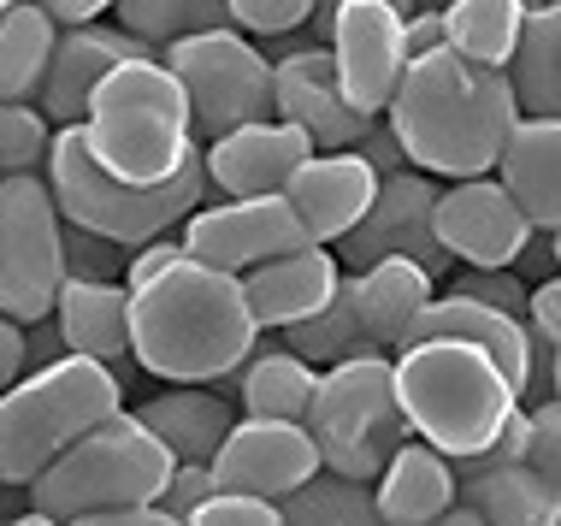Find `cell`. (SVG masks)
Instances as JSON below:
<instances>
[{"mask_svg": "<svg viewBox=\"0 0 561 526\" xmlns=\"http://www.w3.org/2000/svg\"><path fill=\"white\" fill-rule=\"evenodd\" d=\"M261 338L249 284L195 254L130 290V361L165 385H225Z\"/></svg>", "mask_w": 561, "mask_h": 526, "instance_id": "cell-1", "label": "cell"}, {"mask_svg": "<svg viewBox=\"0 0 561 526\" xmlns=\"http://www.w3.org/2000/svg\"><path fill=\"white\" fill-rule=\"evenodd\" d=\"M385 118L408 167L461 184V178H491L503 167V148L520 125V101H514L508 71L437 48L426 59H408Z\"/></svg>", "mask_w": 561, "mask_h": 526, "instance_id": "cell-2", "label": "cell"}, {"mask_svg": "<svg viewBox=\"0 0 561 526\" xmlns=\"http://www.w3.org/2000/svg\"><path fill=\"white\" fill-rule=\"evenodd\" d=\"M397 397H402L414 438L444 449L455 468L479 461L514 426V414L526 409L520 385L491 355L473 350V343H449V338L408 343L397 355Z\"/></svg>", "mask_w": 561, "mask_h": 526, "instance_id": "cell-3", "label": "cell"}, {"mask_svg": "<svg viewBox=\"0 0 561 526\" xmlns=\"http://www.w3.org/2000/svg\"><path fill=\"white\" fill-rule=\"evenodd\" d=\"M89 148L125 184H165L202 148L190 89L165 59H125L89 101Z\"/></svg>", "mask_w": 561, "mask_h": 526, "instance_id": "cell-4", "label": "cell"}, {"mask_svg": "<svg viewBox=\"0 0 561 526\" xmlns=\"http://www.w3.org/2000/svg\"><path fill=\"white\" fill-rule=\"evenodd\" d=\"M113 414H125V385L107 361L66 355L24 373L12 390H0V479L30 491L71 444H83Z\"/></svg>", "mask_w": 561, "mask_h": 526, "instance_id": "cell-5", "label": "cell"}, {"mask_svg": "<svg viewBox=\"0 0 561 526\" xmlns=\"http://www.w3.org/2000/svg\"><path fill=\"white\" fill-rule=\"evenodd\" d=\"M48 184H54V202H59V214H66V225L101 231V237H113V243H125V249H142V243H154V237L184 231V219L202 214L207 195H214L202 148H195L190 167L178 178H165V184H125V178H113L95 160L83 125H66L54 137Z\"/></svg>", "mask_w": 561, "mask_h": 526, "instance_id": "cell-6", "label": "cell"}, {"mask_svg": "<svg viewBox=\"0 0 561 526\" xmlns=\"http://www.w3.org/2000/svg\"><path fill=\"white\" fill-rule=\"evenodd\" d=\"M178 461L154 432L136 420V409L113 414L107 426H95L83 444H71L48 473L30 485V508L54 521H89L113 515V508H148L165 498Z\"/></svg>", "mask_w": 561, "mask_h": 526, "instance_id": "cell-7", "label": "cell"}, {"mask_svg": "<svg viewBox=\"0 0 561 526\" xmlns=\"http://www.w3.org/2000/svg\"><path fill=\"white\" fill-rule=\"evenodd\" d=\"M308 432L325 456V473L378 485L390 456L414 438L402 397H397V355H360V361H343V367L320 373Z\"/></svg>", "mask_w": 561, "mask_h": 526, "instance_id": "cell-8", "label": "cell"}, {"mask_svg": "<svg viewBox=\"0 0 561 526\" xmlns=\"http://www.w3.org/2000/svg\"><path fill=\"white\" fill-rule=\"evenodd\" d=\"M66 290V214L48 172L0 178V313L36 325L54 320Z\"/></svg>", "mask_w": 561, "mask_h": 526, "instance_id": "cell-9", "label": "cell"}, {"mask_svg": "<svg viewBox=\"0 0 561 526\" xmlns=\"http://www.w3.org/2000/svg\"><path fill=\"white\" fill-rule=\"evenodd\" d=\"M165 66L178 71V83L190 89V107H195V137L219 142L242 125H261L272 113V66L254 48L242 30H214V36H178L165 48Z\"/></svg>", "mask_w": 561, "mask_h": 526, "instance_id": "cell-10", "label": "cell"}, {"mask_svg": "<svg viewBox=\"0 0 561 526\" xmlns=\"http://www.w3.org/2000/svg\"><path fill=\"white\" fill-rule=\"evenodd\" d=\"M437 195L444 190L432 184V172L408 167L397 178H385L373 214L337 243V261L348 273H367L378 261H414V266H426L432 278H444L455 261H449L444 237H437Z\"/></svg>", "mask_w": 561, "mask_h": 526, "instance_id": "cell-11", "label": "cell"}, {"mask_svg": "<svg viewBox=\"0 0 561 526\" xmlns=\"http://www.w3.org/2000/svg\"><path fill=\"white\" fill-rule=\"evenodd\" d=\"M184 249L195 261L219 266V273L249 278L254 266L284 261V254L308 249V225L296 219L290 195H237V202H207L202 214L184 219Z\"/></svg>", "mask_w": 561, "mask_h": 526, "instance_id": "cell-12", "label": "cell"}, {"mask_svg": "<svg viewBox=\"0 0 561 526\" xmlns=\"http://www.w3.org/2000/svg\"><path fill=\"white\" fill-rule=\"evenodd\" d=\"M219 491L225 498H261V503H284L296 498L308 479L325 473V456L313 444L308 420H254L242 414L231 426V438L214 456Z\"/></svg>", "mask_w": 561, "mask_h": 526, "instance_id": "cell-13", "label": "cell"}, {"mask_svg": "<svg viewBox=\"0 0 561 526\" xmlns=\"http://www.w3.org/2000/svg\"><path fill=\"white\" fill-rule=\"evenodd\" d=\"M331 59H337V83L348 107L385 118L408 71V12L390 0H343L337 24H331Z\"/></svg>", "mask_w": 561, "mask_h": 526, "instance_id": "cell-14", "label": "cell"}, {"mask_svg": "<svg viewBox=\"0 0 561 526\" xmlns=\"http://www.w3.org/2000/svg\"><path fill=\"white\" fill-rule=\"evenodd\" d=\"M437 237L455 266H520V254L538 243V225L508 195L503 178H461L437 195Z\"/></svg>", "mask_w": 561, "mask_h": 526, "instance_id": "cell-15", "label": "cell"}, {"mask_svg": "<svg viewBox=\"0 0 561 526\" xmlns=\"http://www.w3.org/2000/svg\"><path fill=\"white\" fill-rule=\"evenodd\" d=\"M272 113H278L284 125L308 130L320 155L360 148V137L373 130L367 113L348 107L331 48H296V54H284L278 66H272Z\"/></svg>", "mask_w": 561, "mask_h": 526, "instance_id": "cell-16", "label": "cell"}, {"mask_svg": "<svg viewBox=\"0 0 561 526\" xmlns=\"http://www.w3.org/2000/svg\"><path fill=\"white\" fill-rule=\"evenodd\" d=\"M125 59H165L160 48L136 42L130 30L118 24H83V30H59V48H54V66H48V83H42L36 107L54 118L59 130L66 125H83L89 118V101L95 89L113 78Z\"/></svg>", "mask_w": 561, "mask_h": 526, "instance_id": "cell-17", "label": "cell"}, {"mask_svg": "<svg viewBox=\"0 0 561 526\" xmlns=\"http://www.w3.org/2000/svg\"><path fill=\"white\" fill-rule=\"evenodd\" d=\"M207 184H214L225 202L237 195H284L290 178L308 167L320 148H313L308 130L284 125V118H261V125H242L231 137L207 142Z\"/></svg>", "mask_w": 561, "mask_h": 526, "instance_id": "cell-18", "label": "cell"}, {"mask_svg": "<svg viewBox=\"0 0 561 526\" xmlns=\"http://www.w3.org/2000/svg\"><path fill=\"white\" fill-rule=\"evenodd\" d=\"M378 184H385V178L367 167V155H360V148H343V155H313L308 167L290 178L284 195H290L296 219L308 225L313 243H343V237L373 214Z\"/></svg>", "mask_w": 561, "mask_h": 526, "instance_id": "cell-19", "label": "cell"}, {"mask_svg": "<svg viewBox=\"0 0 561 526\" xmlns=\"http://www.w3.org/2000/svg\"><path fill=\"white\" fill-rule=\"evenodd\" d=\"M242 284H249V308H254V320H261V332H290V325L313 320V313H325L337 302L343 261H337V249L308 243V249L284 254V261L254 266Z\"/></svg>", "mask_w": 561, "mask_h": 526, "instance_id": "cell-20", "label": "cell"}, {"mask_svg": "<svg viewBox=\"0 0 561 526\" xmlns=\"http://www.w3.org/2000/svg\"><path fill=\"white\" fill-rule=\"evenodd\" d=\"M343 290H348V302H355L360 325H367V338L385 355H402L408 343H414L420 313L437 302V278L414 261H378L367 273H348Z\"/></svg>", "mask_w": 561, "mask_h": 526, "instance_id": "cell-21", "label": "cell"}, {"mask_svg": "<svg viewBox=\"0 0 561 526\" xmlns=\"http://www.w3.org/2000/svg\"><path fill=\"white\" fill-rule=\"evenodd\" d=\"M373 491L378 508H385V526H437L461 508V468L426 438H408Z\"/></svg>", "mask_w": 561, "mask_h": 526, "instance_id": "cell-22", "label": "cell"}, {"mask_svg": "<svg viewBox=\"0 0 561 526\" xmlns=\"http://www.w3.org/2000/svg\"><path fill=\"white\" fill-rule=\"evenodd\" d=\"M437 338L484 350L526 397V379H533V325L526 320L496 313L484 302H467V296H455V290H437V302L420 313V325H414V343H437Z\"/></svg>", "mask_w": 561, "mask_h": 526, "instance_id": "cell-23", "label": "cell"}, {"mask_svg": "<svg viewBox=\"0 0 561 526\" xmlns=\"http://www.w3.org/2000/svg\"><path fill=\"white\" fill-rule=\"evenodd\" d=\"M154 438L172 449V461H202V468H214V456L225 449L237 426V402L225 397V390H207V385H178V390H160V397H148L142 409H136Z\"/></svg>", "mask_w": 561, "mask_h": 526, "instance_id": "cell-24", "label": "cell"}, {"mask_svg": "<svg viewBox=\"0 0 561 526\" xmlns=\"http://www.w3.org/2000/svg\"><path fill=\"white\" fill-rule=\"evenodd\" d=\"M225 397H237L242 414H254V420H308L313 397H320V367L301 361L296 350H284L278 332H272L225 379Z\"/></svg>", "mask_w": 561, "mask_h": 526, "instance_id": "cell-25", "label": "cell"}, {"mask_svg": "<svg viewBox=\"0 0 561 526\" xmlns=\"http://www.w3.org/2000/svg\"><path fill=\"white\" fill-rule=\"evenodd\" d=\"M496 178L543 237H561V118H520Z\"/></svg>", "mask_w": 561, "mask_h": 526, "instance_id": "cell-26", "label": "cell"}, {"mask_svg": "<svg viewBox=\"0 0 561 526\" xmlns=\"http://www.w3.org/2000/svg\"><path fill=\"white\" fill-rule=\"evenodd\" d=\"M54 320H59V332H66V350L71 355L107 361L113 373L130 361V284H83V278H66Z\"/></svg>", "mask_w": 561, "mask_h": 526, "instance_id": "cell-27", "label": "cell"}, {"mask_svg": "<svg viewBox=\"0 0 561 526\" xmlns=\"http://www.w3.org/2000/svg\"><path fill=\"white\" fill-rule=\"evenodd\" d=\"M59 48V24L42 0H24L0 19V101H36Z\"/></svg>", "mask_w": 561, "mask_h": 526, "instance_id": "cell-28", "label": "cell"}, {"mask_svg": "<svg viewBox=\"0 0 561 526\" xmlns=\"http://www.w3.org/2000/svg\"><path fill=\"white\" fill-rule=\"evenodd\" d=\"M449 48L473 66L508 71L514 54H520V36L533 24V7L526 0H449Z\"/></svg>", "mask_w": 561, "mask_h": 526, "instance_id": "cell-29", "label": "cell"}, {"mask_svg": "<svg viewBox=\"0 0 561 526\" xmlns=\"http://www.w3.org/2000/svg\"><path fill=\"white\" fill-rule=\"evenodd\" d=\"M461 508H473L484 526H561V503L543 479L526 468H491L461 479Z\"/></svg>", "mask_w": 561, "mask_h": 526, "instance_id": "cell-30", "label": "cell"}, {"mask_svg": "<svg viewBox=\"0 0 561 526\" xmlns=\"http://www.w3.org/2000/svg\"><path fill=\"white\" fill-rule=\"evenodd\" d=\"M508 83L520 101V118H561V0L533 12L520 54L508 66Z\"/></svg>", "mask_w": 561, "mask_h": 526, "instance_id": "cell-31", "label": "cell"}, {"mask_svg": "<svg viewBox=\"0 0 561 526\" xmlns=\"http://www.w3.org/2000/svg\"><path fill=\"white\" fill-rule=\"evenodd\" d=\"M284 526H385V508H378V491L367 479H343V473H320L284 498Z\"/></svg>", "mask_w": 561, "mask_h": 526, "instance_id": "cell-32", "label": "cell"}, {"mask_svg": "<svg viewBox=\"0 0 561 526\" xmlns=\"http://www.w3.org/2000/svg\"><path fill=\"white\" fill-rule=\"evenodd\" d=\"M284 350H296L301 361H313L320 373L343 367V361H360V355H385L378 343L367 338V325H360L355 302H348V290H337V302H331L325 313H313V320L290 325V332H278Z\"/></svg>", "mask_w": 561, "mask_h": 526, "instance_id": "cell-33", "label": "cell"}, {"mask_svg": "<svg viewBox=\"0 0 561 526\" xmlns=\"http://www.w3.org/2000/svg\"><path fill=\"white\" fill-rule=\"evenodd\" d=\"M54 137H59L54 118L36 101H0V178L48 172Z\"/></svg>", "mask_w": 561, "mask_h": 526, "instance_id": "cell-34", "label": "cell"}, {"mask_svg": "<svg viewBox=\"0 0 561 526\" xmlns=\"http://www.w3.org/2000/svg\"><path fill=\"white\" fill-rule=\"evenodd\" d=\"M449 290H455V296H467V302H484V308L514 313V320L533 325V284L514 273V266H461Z\"/></svg>", "mask_w": 561, "mask_h": 526, "instance_id": "cell-35", "label": "cell"}, {"mask_svg": "<svg viewBox=\"0 0 561 526\" xmlns=\"http://www.w3.org/2000/svg\"><path fill=\"white\" fill-rule=\"evenodd\" d=\"M125 266H130L125 243H113V237H101V231H83V225H66V278L125 284Z\"/></svg>", "mask_w": 561, "mask_h": 526, "instance_id": "cell-36", "label": "cell"}, {"mask_svg": "<svg viewBox=\"0 0 561 526\" xmlns=\"http://www.w3.org/2000/svg\"><path fill=\"white\" fill-rule=\"evenodd\" d=\"M118 30H130L148 48H172L178 36H190V0H118Z\"/></svg>", "mask_w": 561, "mask_h": 526, "instance_id": "cell-37", "label": "cell"}, {"mask_svg": "<svg viewBox=\"0 0 561 526\" xmlns=\"http://www.w3.org/2000/svg\"><path fill=\"white\" fill-rule=\"evenodd\" d=\"M526 420H533V444H526V468H533L543 485L556 491L561 503V402H533L526 409Z\"/></svg>", "mask_w": 561, "mask_h": 526, "instance_id": "cell-38", "label": "cell"}, {"mask_svg": "<svg viewBox=\"0 0 561 526\" xmlns=\"http://www.w3.org/2000/svg\"><path fill=\"white\" fill-rule=\"evenodd\" d=\"M237 30H254V36H290V30L313 24L320 0H231Z\"/></svg>", "mask_w": 561, "mask_h": 526, "instance_id": "cell-39", "label": "cell"}, {"mask_svg": "<svg viewBox=\"0 0 561 526\" xmlns=\"http://www.w3.org/2000/svg\"><path fill=\"white\" fill-rule=\"evenodd\" d=\"M214 498H219V473L202 468V461H178V473H172V485H165L160 508H165V515H178V521H195Z\"/></svg>", "mask_w": 561, "mask_h": 526, "instance_id": "cell-40", "label": "cell"}, {"mask_svg": "<svg viewBox=\"0 0 561 526\" xmlns=\"http://www.w3.org/2000/svg\"><path fill=\"white\" fill-rule=\"evenodd\" d=\"M190 526H284V508L278 503H261V498H219L202 508Z\"/></svg>", "mask_w": 561, "mask_h": 526, "instance_id": "cell-41", "label": "cell"}, {"mask_svg": "<svg viewBox=\"0 0 561 526\" xmlns=\"http://www.w3.org/2000/svg\"><path fill=\"white\" fill-rule=\"evenodd\" d=\"M184 237H154V243H142V249H130V266H125V284H130V290H142V284L148 278H160L165 273V266H178V261H184Z\"/></svg>", "mask_w": 561, "mask_h": 526, "instance_id": "cell-42", "label": "cell"}, {"mask_svg": "<svg viewBox=\"0 0 561 526\" xmlns=\"http://www.w3.org/2000/svg\"><path fill=\"white\" fill-rule=\"evenodd\" d=\"M30 373V325L0 313V390H12Z\"/></svg>", "mask_w": 561, "mask_h": 526, "instance_id": "cell-43", "label": "cell"}, {"mask_svg": "<svg viewBox=\"0 0 561 526\" xmlns=\"http://www.w3.org/2000/svg\"><path fill=\"white\" fill-rule=\"evenodd\" d=\"M360 155H367V167H373L378 178H397V172H408V155H402L397 130H390V118H373V130L360 137Z\"/></svg>", "mask_w": 561, "mask_h": 526, "instance_id": "cell-44", "label": "cell"}, {"mask_svg": "<svg viewBox=\"0 0 561 526\" xmlns=\"http://www.w3.org/2000/svg\"><path fill=\"white\" fill-rule=\"evenodd\" d=\"M437 48H449V19H444V7H414L408 12V54L414 59H426Z\"/></svg>", "mask_w": 561, "mask_h": 526, "instance_id": "cell-45", "label": "cell"}, {"mask_svg": "<svg viewBox=\"0 0 561 526\" xmlns=\"http://www.w3.org/2000/svg\"><path fill=\"white\" fill-rule=\"evenodd\" d=\"M533 332L550 338L556 350H561V273L543 278V284H533Z\"/></svg>", "mask_w": 561, "mask_h": 526, "instance_id": "cell-46", "label": "cell"}, {"mask_svg": "<svg viewBox=\"0 0 561 526\" xmlns=\"http://www.w3.org/2000/svg\"><path fill=\"white\" fill-rule=\"evenodd\" d=\"M54 12L59 30H83V24H101V12H113L118 0H42Z\"/></svg>", "mask_w": 561, "mask_h": 526, "instance_id": "cell-47", "label": "cell"}, {"mask_svg": "<svg viewBox=\"0 0 561 526\" xmlns=\"http://www.w3.org/2000/svg\"><path fill=\"white\" fill-rule=\"evenodd\" d=\"M71 526H190V521H178V515H165L160 503H148V508H113V515H89V521H71Z\"/></svg>", "mask_w": 561, "mask_h": 526, "instance_id": "cell-48", "label": "cell"}, {"mask_svg": "<svg viewBox=\"0 0 561 526\" xmlns=\"http://www.w3.org/2000/svg\"><path fill=\"white\" fill-rule=\"evenodd\" d=\"M66 332H59V320H36V332H30V373L36 367H54V361H66Z\"/></svg>", "mask_w": 561, "mask_h": 526, "instance_id": "cell-49", "label": "cell"}, {"mask_svg": "<svg viewBox=\"0 0 561 526\" xmlns=\"http://www.w3.org/2000/svg\"><path fill=\"white\" fill-rule=\"evenodd\" d=\"M214 30H237L231 0H190V36H214Z\"/></svg>", "mask_w": 561, "mask_h": 526, "instance_id": "cell-50", "label": "cell"}, {"mask_svg": "<svg viewBox=\"0 0 561 526\" xmlns=\"http://www.w3.org/2000/svg\"><path fill=\"white\" fill-rule=\"evenodd\" d=\"M7 526H66V521H54V515H42V508H30V515H19V521H7Z\"/></svg>", "mask_w": 561, "mask_h": 526, "instance_id": "cell-51", "label": "cell"}, {"mask_svg": "<svg viewBox=\"0 0 561 526\" xmlns=\"http://www.w3.org/2000/svg\"><path fill=\"white\" fill-rule=\"evenodd\" d=\"M437 526H484V521L473 515V508H455V515H444V521H437Z\"/></svg>", "mask_w": 561, "mask_h": 526, "instance_id": "cell-52", "label": "cell"}, {"mask_svg": "<svg viewBox=\"0 0 561 526\" xmlns=\"http://www.w3.org/2000/svg\"><path fill=\"white\" fill-rule=\"evenodd\" d=\"M556 402H561V350H556Z\"/></svg>", "mask_w": 561, "mask_h": 526, "instance_id": "cell-53", "label": "cell"}, {"mask_svg": "<svg viewBox=\"0 0 561 526\" xmlns=\"http://www.w3.org/2000/svg\"><path fill=\"white\" fill-rule=\"evenodd\" d=\"M12 7H24V0H0V19H7V12H12Z\"/></svg>", "mask_w": 561, "mask_h": 526, "instance_id": "cell-54", "label": "cell"}, {"mask_svg": "<svg viewBox=\"0 0 561 526\" xmlns=\"http://www.w3.org/2000/svg\"><path fill=\"white\" fill-rule=\"evenodd\" d=\"M526 7H533V12H543V7H550V0H526Z\"/></svg>", "mask_w": 561, "mask_h": 526, "instance_id": "cell-55", "label": "cell"}, {"mask_svg": "<svg viewBox=\"0 0 561 526\" xmlns=\"http://www.w3.org/2000/svg\"><path fill=\"white\" fill-rule=\"evenodd\" d=\"M420 7H449V0H420Z\"/></svg>", "mask_w": 561, "mask_h": 526, "instance_id": "cell-56", "label": "cell"}, {"mask_svg": "<svg viewBox=\"0 0 561 526\" xmlns=\"http://www.w3.org/2000/svg\"><path fill=\"white\" fill-rule=\"evenodd\" d=\"M556 261H561V237H556Z\"/></svg>", "mask_w": 561, "mask_h": 526, "instance_id": "cell-57", "label": "cell"}, {"mask_svg": "<svg viewBox=\"0 0 561 526\" xmlns=\"http://www.w3.org/2000/svg\"><path fill=\"white\" fill-rule=\"evenodd\" d=\"M0 485H7V479H0Z\"/></svg>", "mask_w": 561, "mask_h": 526, "instance_id": "cell-58", "label": "cell"}]
</instances>
